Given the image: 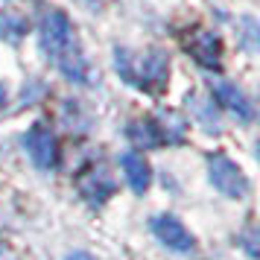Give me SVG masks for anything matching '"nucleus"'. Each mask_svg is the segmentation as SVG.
Returning <instances> with one entry per match:
<instances>
[{
	"instance_id": "f257e3e1",
	"label": "nucleus",
	"mask_w": 260,
	"mask_h": 260,
	"mask_svg": "<svg viewBox=\"0 0 260 260\" xmlns=\"http://www.w3.org/2000/svg\"><path fill=\"white\" fill-rule=\"evenodd\" d=\"M41 41H44V50L47 56L56 64L64 76L71 79H85V59L79 47H76V38H73L71 21L64 12H50L41 24Z\"/></svg>"
},
{
	"instance_id": "f03ea898",
	"label": "nucleus",
	"mask_w": 260,
	"mask_h": 260,
	"mask_svg": "<svg viewBox=\"0 0 260 260\" xmlns=\"http://www.w3.org/2000/svg\"><path fill=\"white\" fill-rule=\"evenodd\" d=\"M167 68L170 61L161 50H149V53H126V50L120 53L117 50V71L143 91H161L167 82V73H170Z\"/></svg>"
},
{
	"instance_id": "7ed1b4c3",
	"label": "nucleus",
	"mask_w": 260,
	"mask_h": 260,
	"mask_svg": "<svg viewBox=\"0 0 260 260\" xmlns=\"http://www.w3.org/2000/svg\"><path fill=\"white\" fill-rule=\"evenodd\" d=\"M211 181L228 199H246L248 193V181L243 176V170L225 155H211Z\"/></svg>"
},
{
	"instance_id": "20e7f679",
	"label": "nucleus",
	"mask_w": 260,
	"mask_h": 260,
	"mask_svg": "<svg viewBox=\"0 0 260 260\" xmlns=\"http://www.w3.org/2000/svg\"><path fill=\"white\" fill-rule=\"evenodd\" d=\"M24 149H26V155L32 158V164H36L38 170H53L56 161H59L56 138H53V132H50L44 123H36V126L24 135Z\"/></svg>"
},
{
	"instance_id": "39448f33",
	"label": "nucleus",
	"mask_w": 260,
	"mask_h": 260,
	"mask_svg": "<svg viewBox=\"0 0 260 260\" xmlns=\"http://www.w3.org/2000/svg\"><path fill=\"white\" fill-rule=\"evenodd\" d=\"M152 234L173 251H193V234L184 225L178 222L176 216H155L152 219Z\"/></svg>"
},
{
	"instance_id": "423d86ee",
	"label": "nucleus",
	"mask_w": 260,
	"mask_h": 260,
	"mask_svg": "<svg viewBox=\"0 0 260 260\" xmlns=\"http://www.w3.org/2000/svg\"><path fill=\"white\" fill-rule=\"evenodd\" d=\"M187 53L199 61L202 68L219 71V56H222V47H219V38L213 36V32H196V36L187 41Z\"/></svg>"
},
{
	"instance_id": "0eeeda50",
	"label": "nucleus",
	"mask_w": 260,
	"mask_h": 260,
	"mask_svg": "<svg viewBox=\"0 0 260 260\" xmlns=\"http://www.w3.org/2000/svg\"><path fill=\"white\" fill-rule=\"evenodd\" d=\"M120 167H123L126 181L132 184V190H135V193H143V190L149 187V178H152V173H149V164L143 161V155L126 152L123 158H120Z\"/></svg>"
},
{
	"instance_id": "6e6552de",
	"label": "nucleus",
	"mask_w": 260,
	"mask_h": 260,
	"mask_svg": "<svg viewBox=\"0 0 260 260\" xmlns=\"http://www.w3.org/2000/svg\"><path fill=\"white\" fill-rule=\"evenodd\" d=\"M79 190L82 196H88L91 202H106L114 193V181L106 176V170H91L88 176L79 178Z\"/></svg>"
},
{
	"instance_id": "1a4fd4ad",
	"label": "nucleus",
	"mask_w": 260,
	"mask_h": 260,
	"mask_svg": "<svg viewBox=\"0 0 260 260\" xmlns=\"http://www.w3.org/2000/svg\"><path fill=\"white\" fill-rule=\"evenodd\" d=\"M213 96H216L228 111H234L240 120H251V106H248V100L240 94V91H234L231 85H216V88H213Z\"/></svg>"
},
{
	"instance_id": "9d476101",
	"label": "nucleus",
	"mask_w": 260,
	"mask_h": 260,
	"mask_svg": "<svg viewBox=\"0 0 260 260\" xmlns=\"http://www.w3.org/2000/svg\"><path fill=\"white\" fill-rule=\"evenodd\" d=\"M0 32L9 41H18L26 32V18H21V15H3L0 18Z\"/></svg>"
},
{
	"instance_id": "9b49d317",
	"label": "nucleus",
	"mask_w": 260,
	"mask_h": 260,
	"mask_svg": "<svg viewBox=\"0 0 260 260\" xmlns=\"http://www.w3.org/2000/svg\"><path fill=\"white\" fill-rule=\"evenodd\" d=\"M243 248L248 251V257H257V246H254V231H248L243 237Z\"/></svg>"
},
{
	"instance_id": "f8f14e48",
	"label": "nucleus",
	"mask_w": 260,
	"mask_h": 260,
	"mask_svg": "<svg viewBox=\"0 0 260 260\" xmlns=\"http://www.w3.org/2000/svg\"><path fill=\"white\" fill-rule=\"evenodd\" d=\"M0 260H18V257H15V251H9V248L0 246Z\"/></svg>"
},
{
	"instance_id": "ddd939ff",
	"label": "nucleus",
	"mask_w": 260,
	"mask_h": 260,
	"mask_svg": "<svg viewBox=\"0 0 260 260\" xmlns=\"http://www.w3.org/2000/svg\"><path fill=\"white\" fill-rule=\"evenodd\" d=\"M68 260H94L91 254H85V251H76V254H71Z\"/></svg>"
},
{
	"instance_id": "4468645a",
	"label": "nucleus",
	"mask_w": 260,
	"mask_h": 260,
	"mask_svg": "<svg viewBox=\"0 0 260 260\" xmlns=\"http://www.w3.org/2000/svg\"><path fill=\"white\" fill-rule=\"evenodd\" d=\"M3 103H6V88L0 85V106H3Z\"/></svg>"
}]
</instances>
